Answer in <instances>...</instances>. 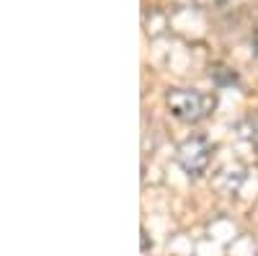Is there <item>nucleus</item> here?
I'll use <instances>...</instances> for the list:
<instances>
[{
  "instance_id": "nucleus-1",
  "label": "nucleus",
  "mask_w": 258,
  "mask_h": 256,
  "mask_svg": "<svg viewBox=\"0 0 258 256\" xmlns=\"http://www.w3.org/2000/svg\"><path fill=\"white\" fill-rule=\"evenodd\" d=\"M165 101H168V109L173 112L178 119H183V122H199V119H204L212 112V106H214L212 96H207L202 91H188V88L168 91Z\"/></svg>"
},
{
  "instance_id": "nucleus-2",
  "label": "nucleus",
  "mask_w": 258,
  "mask_h": 256,
  "mask_svg": "<svg viewBox=\"0 0 258 256\" xmlns=\"http://www.w3.org/2000/svg\"><path fill=\"white\" fill-rule=\"evenodd\" d=\"M212 158V147L204 137H188L178 147V166L188 176H202Z\"/></svg>"
},
{
  "instance_id": "nucleus-5",
  "label": "nucleus",
  "mask_w": 258,
  "mask_h": 256,
  "mask_svg": "<svg viewBox=\"0 0 258 256\" xmlns=\"http://www.w3.org/2000/svg\"><path fill=\"white\" fill-rule=\"evenodd\" d=\"M220 3H225V0H220Z\"/></svg>"
},
{
  "instance_id": "nucleus-3",
  "label": "nucleus",
  "mask_w": 258,
  "mask_h": 256,
  "mask_svg": "<svg viewBox=\"0 0 258 256\" xmlns=\"http://www.w3.org/2000/svg\"><path fill=\"white\" fill-rule=\"evenodd\" d=\"M253 137H255V142H258V117H255V122H253Z\"/></svg>"
},
{
  "instance_id": "nucleus-4",
  "label": "nucleus",
  "mask_w": 258,
  "mask_h": 256,
  "mask_svg": "<svg viewBox=\"0 0 258 256\" xmlns=\"http://www.w3.org/2000/svg\"><path fill=\"white\" fill-rule=\"evenodd\" d=\"M253 41H255V47H258V24H255V31H253Z\"/></svg>"
}]
</instances>
